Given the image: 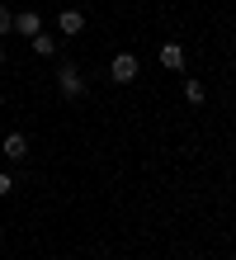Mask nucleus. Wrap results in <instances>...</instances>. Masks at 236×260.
Returning a JSON list of instances; mask_svg holds the SVG:
<instances>
[{"instance_id":"12","label":"nucleus","mask_w":236,"mask_h":260,"mask_svg":"<svg viewBox=\"0 0 236 260\" xmlns=\"http://www.w3.org/2000/svg\"><path fill=\"white\" fill-rule=\"evenodd\" d=\"M0 104H5V95H0Z\"/></svg>"},{"instance_id":"2","label":"nucleus","mask_w":236,"mask_h":260,"mask_svg":"<svg viewBox=\"0 0 236 260\" xmlns=\"http://www.w3.org/2000/svg\"><path fill=\"white\" fill-rule=\"evenodd\" d=\"M57 90H61V100H81V95H85L81 71H76V67H61V71H57Z\"/></svg>"},{"instance_id":"3","label":"nucleus","mask_w":236,"mask_h":260,"mask_svg":"<svg viewBox=\"0 0 236 260\" xmlns=\"http://www.w3.org/2000/svg\"><path fill=\"white\" fill-rule=\"evenodd\" d=\"M0 151H5V161L24 166V161H28V137H24V133H5V142H0Z\"/></svg>"},{"instance_id":"1","label":"nucleus","mask_w":236,"mask_h":260,"mask_svg":"<svg viewBox=\"0 0 236 260\" xmlns=\"http://www.w3.org/2000/svg\"><path fill=\"white\" fill-rule=\"evenodd\" d=\"M137 71H142L137 57H132V52H118L114 62H109V81H114V85H132V81H137Z\"/></svg>"},{"instance_id":"7","label":"nucleus","mask_w":236,"mask_h":260,"mask_svg":"<svg viewBox=\"0 0 236 260\" xmlns=\"http://www.w3.org/2000/svg\"><path fill=\"white\" fill-rule=\"evenodd\" d=\"M28 43H33V52H38V57H52V52H57V38H52V34H33Z\"/></svg>"},{"instance_id":"10","label":"nucleus","mask_w":236,"mask_h":260,"mask_svg":"<svg viewBox=\"0 0 236 260\" xmlns=\"http://www.w3.org/2000/svg\"><path fill=\"white\" fill-rule=\"evenodd\" d=\"M10 189H14V175H10V171H0V199H5Z\"/></svg>"},{"instance_id":"9","label":"nucleus","mask_w":236,"mask_h":260,"mask_svg":"<svg viewBox=\"0 0 236 260\" xmlns=\"http://www.w3.org/2000/svg\"><path fill=\"white\" fill-rule=\"evenodd\" d=\"M10 28H14V14H10L5 5H0V38H5V34H10Z\"/></svg>"},{"instance_id":"6","label":"nucleus","mask_w":236,"mask_h":260,"mask_svg":"<svg viewBox=\"0 0 236 260\" xmlns=\"http://www.w3.org/2000/svg\"><path fill=\"white\" fill-rule=\"evenodd\" d=\"M161 67L165 71H180L184 67V48H180V43H161Z\"/></svg>"},{"instance_id":"8","label":"nucleus","mask_w":236,"mask_h":260,"mask_svg":"<svg viewBox=\"0 0 236 260\" xmlns=\"http://www.w3.org/2000/svg\"><path fill=\"white\" fill-rule=\"evenodd\" d=\"M184 100L189 104H203V85L198 81H184Z\"/></svg>"},{"instance_id":"5","label":"nucleus","mask_w":236,"mask_h":260,"mask_svg":"<svg viewBox=\"0 0 236 260\" xmlns=\"http://www.w3.org/2000/svg\"><path fill=\"white\" fill-rule=\"evenodd\" d=\"M14 28H19L24 38H33V34H43V14H38V10H24V14H14Z\"/></svg>"},{"instance_id":"4","label":"nucleus","mask_w":236,"mask_h":260,"mask_svg":"<svg viewBox=\"0 0 236 260\" xmlns=\"http://www.w3.org/2000/svg\"><path fill=\"white\" fill-rule=\"evenodd\" d=\"M57 28H61V38H76V34L85 28V14H81V10H61V14H57Z\"/></svg>"},{"instance_id":"11","label":"nucleus","mask_w":236,"mask_h":260,"mask_svg":"<svg viewBox=\"0 0 236 260\" xmlns=\"http://www.w3.org/2000/svg\"><path fill=\"white\" fill-rule=\"evenodd\" d=\"M0 67H5V48H0Z\"/></svg>"}]
</instances>
